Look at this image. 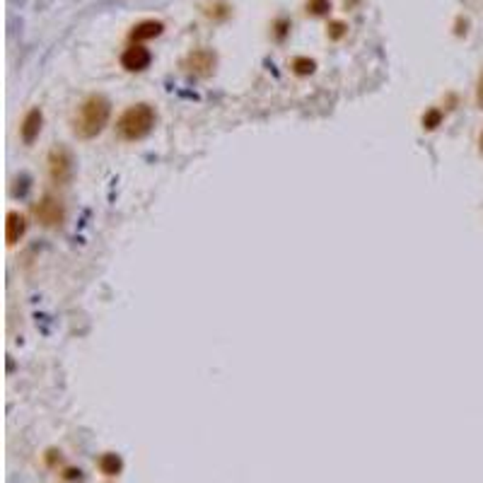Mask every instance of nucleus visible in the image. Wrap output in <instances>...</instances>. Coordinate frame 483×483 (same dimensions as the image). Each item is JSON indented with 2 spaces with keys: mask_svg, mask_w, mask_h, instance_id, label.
Masks as SVG:
<instances>
[{
  "mask_svg": "<svg viewBox=\"0 0 483 483\" xmlns=\"http://www.w3.org/2000/svg\"><path fill=\"white\" fill-rule=\"evenodd\" d=\"M440 119H443V114H440L438 109H432V112H428L425 116H423V126H425V128H435L440 123Z\"/></svg>",
  "mask_w": 483,
  "mask_h": 483,
  "instance_id": "nucleus-12",
  "label": "nucleus"
},
{
  "mask_svg": "<svg viewBox=\"0 0 483 483\" xmlns=\"http://www.w3.org/2000/svg\"><path fill=\"white\" fill-rule=\"evenodd\" d=\"M481 153H483V133H481Z\"/></svg>",
  "mask_w": 483,
  "mask_h": 483,
  "instance_id": "nucleus-17",
  "label": "nucleus"
},
{
  "mask_svg": "<svg viewBox=\"0 0 483 483\" xmlns=\"http://www.w3.org/2000/svg\"><path fill=\"white\" fill-rule=\"evenodd\" d=\"M109 114H112V104L107 97L92 95L82 102L80 112H77L75 121H73V131L77 138H95L97 133H102V128L107 126Z\"/></svg>",
  "mask_w": 483,
  "mask_h": 483,
  "instance_id": "nucleus-1",
  "label": "nucleus"
},
{
  "mask_svg": "<svg viewBox=\"0 0 483 483\" xmlns=\"http://www.w3.org/2000/svg\"><path fill=\"white\" fill-rule=\"evenodd\" d=\"M121 66L126 71H145L150 66V51L145 46H138L133 44L131 49H126L121 56Z\"/></svg>",
  "mask_w": 483,
  "mask_h": 483,
  "instance_id": "nucleus-5",
  "label": "nucleus"
},
{
  "mask_svg": "<svg viewBox=\"0 0 483 483\" xmlns=\"http://www.w3.org/2000/svg\"><path fill=\"white\" fill-rule=\"evenodd\" d=\"M215 66V56L210 51H196L186 58V71L193 75H208Z\"/></svg>",
  "mask_w": 483,
  "mask_h": 483,
  "instance_id": "nucleus-6",
  "label": "nucleus"
},
{
  "mask_svg": "<svg viewBox=\"0 0 483 483\" xmlns=\"http://www.w3.org/2000/svg\"><path fill=\"white\" fill-rule=\"evenodd\" d=\"M162 22H155V20H145V22H140V25H136L133 27V32H131V39L133 41H145V39H155V36H160L162 34Z\"/></svg>",
  "mask_w": 483,
  "mask_h": 483,
  "instance_id": "nucleus-9",
  "label": "nucleus"
},
{
  "mask_svg": "<svg viewBox=\"0 0 483 483\" xmlns=\"http://www.w3.org/2000/svg\"><path fill=\"white\" fill-rule=\"evenodd\" d=\"M155 126V112L150 104H136V107L126 109L116 123V131L126 140H138V138L148 136Z\"/></svg>",
  "mask_w": 483,
  "mask_h": 483,
  "instance_id": "nucleus-2",
  "label": "nucleus"
},
{
  "mask_svg": "<svg viewBox=\"0 0 483 483\" xmlns=\"http://www.w3.org/2000/svg\"><path fill=\"white\" fill-rule=\"evenodd\" d=\"M99 469H102V473H107V476H116V473H121L123 469V462L119 454H102V459H99Z\"/></svg>",
  "mask_w": 483,
  "mask_h": 483,
  "instance_id": "nucleus-10",
  "label": "nucleus"
},
{
  "mask_svg": "<svg viewBox=\"0 0 483 483\" xmlns=\"http://www.w3.org/2000/svg\"><path fill=\"white\" fill-rule=\"evenodd\" d=\"M36 218H39L41 225H46V227H56V225L63 223V206L61 201L56 199V196H44V199L39 201V206L34 208Z\"/></svg>",
  "mask_w": 483,
  "mask_h": 483,
  "instance_id": "nucleus-4",
  "label": "nucleus"
},
{
  "mask_svg": "<svg viewBox=\"0 0 483 483\" xmlns=\"http://www.w3.org/2000/svg\"><path fill=\"white\" fill-rule=\"evenodd\" d=\"M41 112L39 109H32L29 114L25 116V121H22V126H20V133H22V140L25 143H34V138L39 136V131H41Z\"/></svg>",
  "mask_w": 483,
  "mask_h": 483,
  "instance_id": "nucleus-7",
  "label": "nucleus"
},
{
  "mask_svg": "<svg viewBox=\"0 0 483 483\" xmlns=\"http://www.w3.org/2000/svg\"><path fill=\"white\" fill-rule=\"evenodd\" d=\"M476 102H478V107L483 109V75H481V80H478V90H476Z\"/></svg>",
  "mask_w": 483,
  "mask_h": 483,
  "instance_id": "nucleus-16",
  "label": "nucleus"
},
{
  "mask_svg": "<svg viewBox=\"0 0 483 483\" xmlns=\"http://www.w3.org/2000/svg\"><path fill=\"white\" fill-rule=\"evenodd\" d=\"M49 174L56 184H68L73 177V158L66 148H53L49 153Z\"/></svg>",
  "mask_w": 483,
  "mask_h": 483,
  "instance_id": "nucleus-3",
  "label": "nucleus"
},
{
  "mask_svg": "<svg viewBox=\"0 0 483 483\" xmlns=\"http://www.w3.org/2000/svg\"><path fill=\"white\" fill-rule=\"evenodd\" d=\"M317 68V63L312 61V58H295L293 61V71L297 73V75H312Z\"/></svg>",
  "mask_w": 483,
  "mask_h": 483,
  "instance_id": "nucleus-11",
  "label": "nucleus"
},
{
  "mask_svg": "<svg viewBox=\"0 0 483 483\" xmlns=\"http://www.w3.org/2000/svg\"><path fill=\"white\" fill-rule=\"evenodd\" d=\"M80 469H66V473H63V476L68 478V481H80Z\"/></svg>",
  "mask_w": 483,
  "mask_h": 483,
  "instance_id": "nucleus-15",
  "label": "nucleus"
},
{
  "mask_svg": "<svg viewBox=\"0 0 483 483\" xmlns=\"http://www.w3.org/2000/svg\"><path fill=\"white\" fill-rule=\"evenodd\" d=\"M343 34H346V25H343V22H331V25H329V36H331V39H341Z\"/></svg>",
  "mask_w": 483,
  "mask_h": 483,
  "instance_id": "nucleus-13",
  "label": "nucleus"
},
{
  "mask_svg": "<svg viewBox=\"0 0 483 483\" xmlns=\"http://www.w3.org/2000/svg\"><path fill=\"white\" fill-rule=\"evenodd\" d=\"M27 230V223L20 213H8V223H5V239L8 245H17L20 237L25 234Z\"/></svg>",
  "mask_w": 483,
  "mask_h": 483,
  "instance_id": "nucleus-8",
  "label": "nucleus"
},
{
  "mask_svg": "<svg viewBox=\"0 0 483 483\" xmlns=\"http://www.w3.org/2000/svg\"><path fill=\"white\" fill-rule=\"evenodd\" d=\"M310 10L314 12V15H324V12L329 10V0H312Z\"/></svg>",
  "mask_w": 483,
  "mask_h": 483,
  "instance_id": "nucleus-14",
  "label": "nucleus"
}]
</instances>
